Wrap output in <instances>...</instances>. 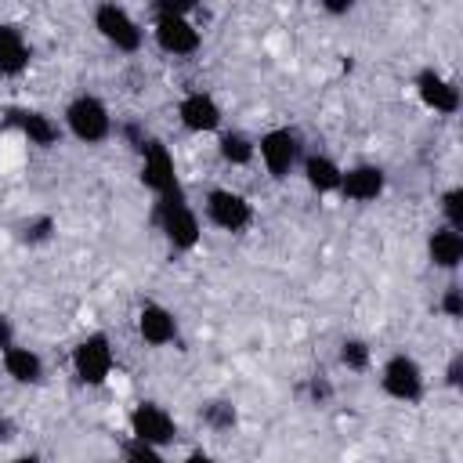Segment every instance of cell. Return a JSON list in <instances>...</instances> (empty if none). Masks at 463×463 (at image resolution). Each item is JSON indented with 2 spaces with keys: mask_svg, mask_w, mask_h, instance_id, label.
<instances>
[{
  "mask_svg": "<svg viewBox=\"0 0 463 463\" xmlns=\"http://www.w3.org/2000/svg\"><path fill=\"white\" fill-rule=\"evenodd\" d=\"M137 152H141V184H145L148 192H156V199L177 195V192H181V181H177V174H174V156H170V148H166L163 141L148 137Z\"/></svg>",
  "mask_w": 463,
  "mask_h": 463,
  "instance_id": "obj_5",
  "label": "cell"
},
{
  "mask_svg": "<svg viewBox=\"0 0 463 463\" xmlns=\"http://www.w3.org/2000/svg\"><path fill=\"white\" fill-rule=\"evenodd\" d=\"M94 29L116 47V51H127V54H134L137 47H141V40H145V29L130 18V11L127 7H119V4H101L98 11H94Z\"/></svg>",
  "mask_w": 463,
  "mask_h": 463,
  "instance_id": "obj_6",
  "label": "cell"
},
{
  "mask_svg": "<svg viewBox=\"0 0 463 463\" xmlns=\"http://www.w3.org/2000/svg\"><path fill=\"white\" fill-rule=\"evenodd\" d=\"M156 228L163 232V239L174 246V250H192L199 242V217L195 210L184 203V192L177 195H163L156 199Z\"/></svg>",
  "mask_w": 463,
  "mask_h": 463,
  "instance_id": "obj_2",
  "label": "cell"
},
{
  "mask_svg": "<svg viewBox=\"0 0 463 463\" xmlns=\"http://www.w3.org/2000/svg\"><path fill=\"white\" fill-rule=\"evenodd\" d=\"M427 253H430V260H434L438 268L452 271V268H459V260H463V235L452 232V228H438V232H430V239H427Z\"/></svg>",
  "mask_w": 463,
  "mask_h": 463,
  "instance_id": "obj_17",
  "label": "cell"
},
{
  "mask_svg": "<svg viewBox=\"0 0 463 463\" xmlns=\"http://www.w3.org/2000/svg\"><path fill=\"white\" fill-rule=\"evenodd\" d=\"M123 459H127V463H166L159 449L141 445V441H130V445H127V452H123Z\"/></svg>",
  "mask_w": 463,
  "mask_h": 463,
  "instance_id": "obj_24",
  "label": "cell"
},
{
  "mask_svg": "<svg viewBox=\"0 0 463 463\" xmlns=\"http://www.w3.org/2000/svg\"><path fill=\"white\" fill-rule=\"evenodd\" d=\"M4 438H11V423H7V420H0V441H4Z\"/></svg>",
  "mask_w": 463,
  "mask_h": 463,
  "instance_id": "obj_29",
  "label": "cell"
},
{
  "mask_svg": "<svg viewBox=\"0 0 463 463\" xmlns=\"http://www.w3.org/2000/svg\"><path fill=\"white\" fill-rule=\"evenodd\" d=\"M11 347V322H7V315H0V351H7Z\"/></svg>",
  "mask_w": 463,
  "mask_h": 463,
  "instance_id": "obj_26",
  "label": "cell"
},
{
  "mask_svg": "<svg viewBox=\"0 0 463 463\" xmlns=\"http://www.w3.org/2000/svg\"><path fill=\"white\" fill-rule=\"evenodd\" d=\"M217 148H221V159L232 163V166H246L257 156V141H250L242 130H224Z\"/></svg>",
  "mask_w": 463,
  "mask_h": 463,
  "instance_id": "obj_20",
  "label": "cell"
},
{
  "mask_svg": "<svg viewBox=\"0 0 463 463\" xmlns=\"http://www.w3.org/2000/svg\"><path fill=\"white\" fill-rule=\"evenodd\" d=\"M192 4H156V43L159 51L174 54V58H188L199 51L203 36L192 25Z\"/></svg>",
  "mask_w": 463,
  "mask_h": 463,
  "instance_id": "obj_1",
  "label": "cell"
},
{
  "mask_svg": "<svg viewBox=\"0 0 463 463\" xmlns=\"http://www.w3.org/2000/svg\"><path fill=\"white\" fill-rule=\"evenodd\" d=\"M4 369H7V376L11 380H18V383H40L43 380V362H40V354L36 351H29V347H7L4 351Z\"/></svg>",
  "mask_w": 463,
  "mask_h": 463,
  "instance_id": "obj_18",
  "label": "cell"
},
{
  "mask_svg": "<svg viewBox=\"0 0 463 463\" xmlns=\"http://www.w3.org/2000/svg\"><path fill=\"white\" fill-rule=\"evenodd\" d=\"M380 383H383V391L394 402H420V394H423V369L409 354H391L383 362Z\"/></svg>",
  "mask_w": 463,
  "mask_h": 463,
  "instance_id": "obj_9",
  "label": "cell"
},
{
  "mask_svg": "<svg viewBox=\"0 0 463 463\" xmlns=\"http://www.w3.org/2000/svg\"><path fill=\"white\" fill-rule=\"evenodd\" d=\"M344 199L351 203H373L380 192H383V170L373 166V163H362V166H351L340 174V188H336Z\"/></svg>",
  "mask_w": 463,
  "mask_h": 463,
  "instance_id": "obj_12",
  "label": "cell"
},
{
  "mask_svg": "<svg viewBox=\"0 0 463 463\" xmlns=\"http://www.w3.org/2000/svg\"><path fill=\"white\" fill-rule=\"evenodd\" d=\"M340 166L329 159V156H307L304 159V177H307V184L315 188V192H336L340 188Z\"/></svg>",
  "mask_w": 463,
  "mask_h": 463,
  "instance_id": "obj_19",
  "label": "cell"
},
{
  "mask_svg": "<svg viewBox=\"0 0 463 463\" xmlns=\"http://www.w3.org/2000/svg\"><path fill=\"white\" fill-rule=\"evenodd\" d=\"M7 123L22 130V137H29V145H54L58 141V123L47 116V112H36V109H7Z\"/></svg>",
  "mask_w": 463,
  "mask_h": 463,
  "instance_id": "obj_16",
  "label": "cell"
},
{
  "mask_svg": "<svg viewBox=\"0 0 463 463\" xmlns=\"http://www.w3.org/2000/svg\"><path fill=\"white\" fill-rule=\"evenodd\" d=\"M130 434H134V441H141V445L163 449V445H170V441L177 438V423H174V416H170L163 405L141 402V405H134V412H130Z\"/></svg>",
  "mask_w": 463,
  "mask_h": 463,
  "instance_id": "obj_7",
  "label": "cell"
},
{
  "mask_svg": "<svg viewBox=\"0 0 463 463\" xmlns=\"http://www.w3.org/2000/svg\"><path fill=\"white\" fill-rule=\"evenodd\" d=\"M441 311H445L449 318H459V315H463V289H459V286H449V289H445Z\"/></svg>",
  "mask_w": 463,
  "mask_h": 463,
  "instance_id": "obj_25",
  "label": "cell"
},
{
  "mask_svg": "<svg viewBox=\"0 0 463 463\" xmlns=\"http://www.w3.org/2000/svg\"><path fill=\"white\" fill-rule=\"evenodd\" d=\"M257 152H260V163L268 166L271 177H286L300 159V137L289 127H275V130L260 134Z\"/></svg>",
  "mask_w": 463,
  "mask_h": 463,
  "instance_id": "obj_8",
  "label": "cell"
},
{
  "mask_svg": "<svg viewBox=\"0 0 463 463\" xmlns=\"http://www.w3.org/2000/svg\"><path fill=\"white\" fill-rule=\"evenodd\" d=\"M65 127H69V134H72L76 141H83V145H101V141L112 134V116H109V109H105L101 98L80 94V98H72L69 109H65Z\"/></svg>",
  "mask_w": 463,
  "mask_h": 463,
  "instance_id": "obj_3",
  "label": "cell"
},
{
  "mask_svg": "<svg viewBox=\"0 0 463 463\" xmlns=\"http://www.w3.org/2000/svg\"><path fill=\"white\" fill-rule=\"evenodd\" d=\"M203 420H206L210 427L224 430V427H232V423H235V409H232L228 402H210V405L203 409Z\"/></svg>",
  "mask_w": 463,
  "mask_h": 463,
  "instance_id": "obj_23",
  "label": "cell"
},
{
  "mask_svg": "<svg viewBox=\"0 0 463 463\" xmlns=\"http://www.w3.org/2000/svg\"><path fill=\"white\" fill-rule=\"evenodd\" d=\"M181 463H217V459H213L210 452H203V449H195V452H188V456H184Z\"/></svg>",
  "mask_w": 463,
  "mask_h": 463,
  "instance_id": "obj_27",
  "label": "cell"
},
{
  "mask_svg": "<svg viewBox=\"0 0 463 463\" xmlns=\"http://www.w3.org/2000/svg\"><path fill=\"white\" fill-rule=\"evenodd\" d=\"M459 369H463V362H459V358H452V365H449V383H452V387L459 383Z\"/></svg>",
  "mask_w": 463,
  "mask_h": 463,
  "instance_id": "obj_28",
  "label": "cell"
},
{
  "mask_svg": "<svg viewBox=\"0 0 463 463\" xmlns=\"http://www.w3.org/2000/svg\"><path fill=\"white\" fill-rule=\"evenodd\" d=\"M416 90H420V101H423L427 109H434V112L452 116V112L459 109V90H456V87H452V83H449L441 72H434V69L420 72Z\"/></svg>",
  "mask_w": 463,
  "mask_h": 463,
  "instance_id": "obj_15",
  "label": "cell"
},
{
  "mask_svg": "<svg viewBox=\"0 0 463 463\" xmlns=\"http://www.w3.org/2000/svg\"><path fill=\"white\" fill-rule=\"evenodd\" d=\"M137 333H141V340L145 344H152V347H163V344H170L174 336H177V318H174V311H166L163 304H141V311H137Z\"/></svg>",
  "mask_w": 463,
  "mask_h": 463,
  "instance_id": "obj_14",
  "label": "cell"
},
{
  "mask_svg": "<svg viewBox=\"0 0 463 463\" xmlns=\"http://www.w3.org/2000/svg\"><path fill=\"white\" fill-rule=\"evenodd\" d=\"M11 463H40V456H18V459H11Z\"/></svg>",
  "mask_w": 463,
  "mask_h": 463,
  "instance_id": "obj_30",
  "label": "cell"
},
{
  "mask_svg": "<svg viewBox=\"0 0 463 463\" xmlns=\"http://www.w3.org/2000/svg\"><path fill=\"white\" fill-rule=\"evenodd\" d=\"M206 217L221 232H242L253 221V206L239 192H232V188H213L206 195Z\"/></svg>",
  "mask_w": 463,
  "mask_h": 463,
  "instance_id": "obj_10",
  "label": "cell"
},
{
  "mask_svg": "<svg viewBox=\"0 0 463 463\" xmlns=\"http://www.w3.org/2000/svg\"><path fill=\"white\" fill-rule=\"evenodd\" d=\"M33 47L25 40V33L11 22H0V76H22L29 69Z\"/></svg>",
  "mask_w": 463,
  "mask_h": 463,
  "instance_id": "obj_13",
  "label": "cell"
},
{
  "mask_svg": "<svg viewBox=\"0 0 463 463\" xmlns=\"http://www.w3.org/2000/svg\"><path fill=\"white\" fill-rule=\"evenodd\" d=\"M441 213H445V228L463 232V188H449L441 195Z\"/></svg>",
  "mask_w": 463,
  "mask_h": 463,
  "instance_id": "obj_21",
  "label": "cell"
},
{
  "mask_svg": "<svg viewBox=\"0 0 463 463\" xmlns=\"http://www.w3.org/2000/svg\"><path fill=\"white\" fill-rule=\"evenodd\" d=\"M340 362H344L347 369L362 373V369L369 365V347H365L362 340H344V344H340Z\"/></svg>",
  "mask_w": 463,
  "mask_h": 463,
  "instance_id": "obj_22",
  "label": "cell"
},
{
  "mask_svg": "<svg viewBox=\"0 0 463 463\" xmlns=\"http://www.w3.org/2000/svg\"><path fill=\"white\" fill-rule=\"evenodd\" d=\"M112 365H116V354L105 333H90L72 347V369L90 387H101L112 376Z\"/></svg>",
  "mask_w": 463,
  "mask_h": 463,
  "instance_id": "obj_4",
  "label": "cell"
},
{
  "mask_svg": "<svg viewBox=\"0 0 463 463\" xmlns=\"http://www.w3.org/2000/svg\"><path fill=\"white\" fill-rule=\"evenodd\" d=\"M177 116H181V123L192 134H206V130H217L221 127V105L210 94H203V90L184 94L181 105H177Z\"/></svg>",
  "mask_w": 463,
  "mask_h": 463,
  "instance_id": "obj_11",
  "label": "cell"
}]
</instances>
